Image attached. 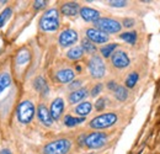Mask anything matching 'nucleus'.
Segmentation results:
<instances>
[{
  "label": "nucleus",
  "mask_w": 160,
  "mask_h": 154,
  "mask_svg": "<svg viewBox=\"0 0 160 154\" xmlns=\"http://www.w3.org/2000/svg\"><path fill=\"white\" fill-rule=\"evenodd\" d=\"M86 37L90 42L98 43V44H102V43L108 42V35L101 32L98 28H88L86 30Z\"/></svg>",
  "instance_id": "10"
},
{
  "label": "nucleus",
  "mask_w": 160,
  "mask_h": 154,
  "mask_svg": "<svg viewBox=\"0 0 160 154\" xmlns=\"http://www.w3.org/2000/svg\"><path fill=\"white\" fill-rule=\"evenodd\" d=\"M33 86H35V89H36L38 93H41L42 95H48V93H49V88H48L46 80L42 77H38L35 79Z\"/></svg>",
  "instance_id": "18"
},
{
  "label": "nucleus",
  "mask_w": 160,
  "mask_h": 154,
  "mask_svg": "<svg viewBox=\"0 0 160 154\" xmlns=\"http://www.w3.org/2000/svg\"><path fill=\"white\" fill-rule=\"evenodd\" d=\"M35 116V105L28 101L25 100L22 101L19 107H18V118L21 123H30L32 121Z\"/></svg>",
  "instance_id": "5"
},
{
  "label": "nucleus",
  "mask_w": 160,
  "mask_h": 154,
  "mask_svg": "<svg viewBox=\"0 0 160 154\" xmlns=\"http://www.w3.org/2000/svg\"><path fill=\"white\" fill-rule=\"evenodd\" d=\"M80 15L88 22H95L100 19V13L98 10L91 9V8H86V6L80 9Z\"/></svg>",
  "instance_id": "13"
},
{
  "label": "nucleus",
  "mask_w": 160,
  "mask_h": 154,
  "mask_svg": "<svg viewBox=\"0 0 160 154\" xmlns=\"http://www.w3.org/2000/svg\"><path fill=\"white\" fill-rule=\"evenodd\" d=\"M72 143L67 138H60L44 146L43 154H67L70 151Z\"/></svg>",
  "instance_id": "2"
},
{
  "label": "nucleus",
  "mask_w": 160,
  "mask_h": 154,
  "mask_svg": "<svg viewBox=\"0 0 160 154\" xmlns=\"http://www.w3.org/2000/svg\"><path fill=\"white\" fill-rule=\"evenodd\" d=\"M105 106H106V100L105 99H99L96 102H95V109L98 110V111H102L103 109H105Z\"/></svg>",
  "instance_id": "30"
},
{
  "label": "nucleus",
  "mask_w": 160,
  "mask_h": 154,
  "mask_svg": "<svg viewBox=\"0 0 160 154\" xmlns=\"http://www.w3.org/2000/svg\"><path fill=\"white\" fill-rule=\"evenodd\" d=\"M80 85H81V80H75V81H73V83L69 84V88L72 90H78V88H79Z\"/></svg>",
  "instance_id": "34"
},
{
  "label": "nucleus",
  "mask_w": 160,
  "mask_h": 154,
  "mask_svg": "<svg viewBox=\"0 0 160 154\" xmlns=\"http://www.w3.org/2000/svg\"><path fill=\"white\" fill-rule=\"evenodd\" d=\"M108 5L113 6V8H123V6L127 5V1L126 0H110Z\"/></svg>",
  "instance_id": "29"
},
{
  "label": "nucleus",
  "mask_w": 160,
  "mask_h": 154,
  "mask_svg": "<svg viewBox=\"0 0 160 154\" xmlns=\"http://www.w3.org/2000/svg\"><path fill=\"white\" fill-rule=\"evenodd\" d=\"M134 23H136L134 19H129V18H127V19L123 20V26L127 27V28H128V27H133Z\"/></svg>",
  "instance_id": "32"
},
{
  "label": "nucleus",
  "mask_w": 160,
  "mask_h": 154,
  "mask_svg": "<svg viewBox=\"0 0 160 154\" xmlns=\"http://www.w3.org/2000/svg\"><path fill=\"white\" fill-rule=\"evenodd\" d=\"M81 48H82V51L84 52H86V53H89V54H92V53H95L96 52V47H95V44L92 43V42H90L88 38L82 39V42H81V46H80Z\"/></svg>",
  "instance_id": "24"
},
{
  "label": "nucleus",
  "mask_w": 160,
  "mask_h": 154,
  "mask_svg": "<svg viewBox=\"0 0 160 154\" xmlns=\"http://www.w3.org/2000/svg\"><path fill=\"white\" fill-rule=\"evenodd\" d=\"M86 96H88V90H86L85 88H80L78 90H74V91L69 95L68 100H69L70 104H78L80 101H82Z\"/></svg>",
  "instance_id": "16"
},
{
  "label": "nucleus",
  "mask_w": 160,
  "mask_h": 154,
  "mask_svg": "<svg viewBox=\"0 0 160 154\" xmlns=\"http://www.w3.org/2000/svg\"><path fill=\"white\" fill-rule=\"evenodd\" d=\"M107 141V136L103 132H92L85 137V146L90 149L101 148Z\"/></svg>",
  "instance_id": "7"
},
{
  "label": "nucleus",
  "mask_w": 160,
  "mask_h": 154,
  "mask_svg": "<svg viewBox=\"0 0 160 154\" xmlns=\"http://www.w3.org/2000/svg\"><path fill=\"white\" fill-rule=\"evenodd\" d=\"M85 121V117H73L70 115H67L64 117V125L67 127H74L77 125H80Z\"/></svg>",
  "instance_id": "19"
},
{
  "label": "nucleus",
  "mask_w": 160,
  "mask_h": 154,
  "mask_svg": "<svg viewBox=\"0 0 160 154\" xmlns=\"http://www.w3.org/2000/svg\"><path fill=\"white\" fill-rule=\"evenodd\" d=\"M11 13H12V10L10 8H6L5 10L1 11V14H0V27H2L5 25V22L11 16Z\"/></svg>",
  "instance_id": "27"
},
{
  "label": "nucleus",
  "mask_w": 160,
  "mask_h": 154,
  "mask_svg": "<svg viewBox=\"0 0 160 154\" xmlns=\"http://www.w3.org/2000/svg\"><path fill=\"white\" fill-rule=\"evenodd\" d=\"M111 62H112V64L116 67V68H118V69H123V68H126V67H128L129 65V63H131V60H129V57L127 56V53L124 52V51H115L113 53H112V56H111Z\"/></svg>",
  "instance_id": "8"
},
{
  "label": "nucleus",
  "mask_w": 160,
  "mask_h": 154,
  "mask_svg": "<svg viewBox=\"0 0 160 154\" xmlns=\"http://www.w3.org/2000/svg\"><path fill=\"white\" fill-rule=\"evenodd\" d=\"M82 54H84L82 48H81L80 46H75V47H73V48H70V49L68 51L67 57L69 58V59L77 60V59H80V58L82 57Z\"/></svg>",
  "instance_id": "20"
},
{
  "label": "nucleus",
  "mask_w": 160,
  "mask_h": 154,
  "mask_svg": "<svg viewBox=\"0 0 160 154\" xmlns=\"http://www.w3.org/2000/svg\"><path fill=\"white\" fill-rule=\"evenodd\" d=\"M116 48H117V44L116 43H110V44H105L103 47H101L100 52L101 54H102V57L108 58L112 56V53L116 51Z\"/></svg>",
  "instance_id": "21"
},
{
  "label": "nucleus",
  "mask_w": 160,
  "mask_h": 154,
  "mask_svg": "<svg viewBox=\"0 0 160 154\" xmlns=\"http://www.w3.org/2000/svg\"><path fill=\"white\" fill-rule=\"evenodd\" d=\"M46 4H47V1H44V0H37V1H35L33 6H35L36 10H40V9L46 6Z\"/></svg>",
  "instance_id": "33"
},
{
  "label": "nucleus",
  "mask_w": 160,
  "mask_h": 154,
  "mask_svg": "<svg viewBox=\"0 0 160 154\" xmlns=\"http://www.w3.org/2000/svg\"><path fill=\"white\" fill-rule=\"evenodd\" d=\"M101 91H102V84H96V85L92 88V90H91V96L96 97Z\"/></svg>",
  "instance_id": "31"
},
{
  "label": "nucleus",
  "mask_w": 160,
  "mask_h": 154,
  "mask_svg": "<svg viewBox=\"0 0 160 154\" xmlns=\"http://www.w3.org/2000/svg\"><path fill=\"white\" fill-rule=\"evenodd\" d=\"M75 77V73H74V70L73 69H70V68H65V69H60L57 72V74H56V78H57V80L62 83V84H68V83H70L73 79Z\"/></svg>",
  "instance_id": "14"
},
{
  "label": "nucleus",
  "mask_w": 160,
  "mask_h": 154,
  "mask_svg": "<svg viewBox=\"0 0 160 154\" xmlns=\"http://www.w3.org/2000/svg\"><path fill=\"white\" fill-rule=\"evenodd\" d=\"M113 93H115V97H116L117 100H120V101H124V100L128 97V91H127V89H126L124 86H121V85H118V86L116 88V90H115Z\"/></svg>",
  "instance_id": "25"
},
{
  "label": "nucleus",
  "mask_w": 160,
  "mask_h": 154,
  "mask_svg": "<svg viewBox=\"0 0 160 154\" xmlns=\"http://www.w3.org/2000/svg\"><path fill=\"white\" fill-rule=\"evenodd\" d=\"M88 68H89L90 75L92 78H95V79L102 78L105 75V72H106L105 63H103V60H102V58L100 56H92L91 59L89 60Z\"/></svg>",
  "instance_id": "6"
},
{
  "label": "nucleus",
  "mask_w": 160,
  "mask_h": 154,
  "mask_svg": "<svg viewBox=\"0 0 160 154\" xmlns=\"http://www.w3.org/2000/svg\"><path fill=\"white\" fill-rule=\"evenodd\" d=\"M138 79H139L138 73H136V72L131 73L128 77L126 78V86L127 88H134L136 84H137V81H138Z\"/></svg>",
  "instance_id": "26"
},
{
  "label": "nucleus",
  "mask_w": 160,
  "mask_h": 154,
  "mask_svg": "<svg viewBox=\"0 0 160 154\" xmlns=\"http://www.w3.org/2000/svg\"><path fill=\"white\" fill-rule=\"evenodd\" d=\"M118 117L113 112H107V114H102L98 116L95 118H92L90 121V127L94 130H102V128H107L113 126L117 122Z\"/></svg>",
  "instance_id": "3"
},
{
  "label": "nucleus",
  "mask_w": 160,
  "mask_h": 154,
  "mask_svg": "<svg viewBox=\"0 0 160 154\" xmlns=\"http://www.w3.org/2000/svg\"><path fill=\"white\" fill-rule=\"evenodd\" d=\"M117 86H118V85H117V83H116V81H113V80H111V81L107 84V88H108L111 91H115Z\"/></svg>",
  "instance_id": "35"
},
{
  "label": "nucleus",
  "mask_w": 160,
  "mask_h": 154,
  "mask_svg": "<svg viewBox=\"0 0 160 154\" xmlns=\"http://www.w3.org/2000/svg\"><path fill=\"white\" fill-rule=\"evenodd\" d=\"M120 38L128 42L129 44H134L137 41V32L136 31H129V32H123L120 35Z\"/></svg>",
  "instance_id": "23"
},
{
  "label": "nucleus",
  "mask_w": 160,
  "mask_h": 154,
  "mask_svg": "<svg viewBox=\"0 0 160 154\" xmlns=\"http://www.w3.org/2000/svg\"><path fill=\"white\" fill-rule=\"evenodd\" d=\"M60 11H62V14H64L67 16H74V15H77L80 11L79 4L78 3H74V1L65 3V4L62 5Z\"/></svg>",
  "instance_id": "15"
},
{
  "label": "nucleus",
  "mask_w": 160,
  "mask_h": 154,
  "mask_svg": "<svg viewBox=\"0 0 160 154\" xmlns=\"http://www.w3.org/2000/svg\"><path fill=\"white\" fill-rule=\"evenodd\" d=\"M91 110H92V105H91L89 101H85V102L79 104V105L75 107L74 112H75L77 115H80L81 117H85V116H88L91 112Z\"/></svg>",
  "instance_id": "17"
},
{
  "label": "nucleus",
  "mask_w": 160,
  "mask_h": 154,
  "mask_svg": "<svg viewBox=\"0 0 160 154\" xmlns=\"http://www.w3.org/2000/svg\"><path fill=\"white\" fill-rule=\"evenodd\" d=\"M37 115H38L40 121L44 125V126H48V127L52 126V123H53V118H52V116H51L49 110L46 107V105L41 104L40 106H38V109H37Z\"/></svg>",
  "instance_id": "12"
},
{
  "label": "nucleus",
  "mask_w": 160,
  "mask_h": 154,
  "mask_svg": "<svg viewBox=\"0 0 160 154\" xmlns=\"http://www.w3.org/2000/svg\"><path fill=\"white\" fill-rule=\"evenodd\" d=\"M78 38L79 36L74 30H64L59 35V44L62 47H69L78 42Z\"/></svg>",
  "instance_id": "9"
},
{
  "label": "nucleus",
  "mask_w": 160,
  "mask_h": 154,
  "mask_svg": "<svg viewBox=\"0 0 160 154\" xmlns=\"http://www.w3.org/2000/svg\"><path fill=\"white\" fill-rule=\"evenodd\" d=\"M0 154H12L9 149H2V151H0Z\"/></svg>",
  "instance_id": "36"
},
{
  "label": "nucleus",
  "mask_w": 160,
  "mask_h": 154,
  "mask_svg": "<svg viewBox=\"0 0 160 154\" xmlns=\"http://www.w3.org/2000/svg\"><path fill=\"white\" fill-rule=\"evenodd\" d=\"M11 84V77L9 73H1L0 74V94L6 89L9 88Z\"/></svg>",
  "instance_id": "22"
},
{
  "label": "nucleus",
  "mask_w": 160,
  "mask_h": 154,
  "mask_svg": "<svg viewBox=\"0 0 160 154\" xmlns=\"http://www.w3.org/2000/svg\"><path fill=\"white\" fill-rule=\"evenodd\" d=\"M28 60H30V53L27 51H21L20 53H19V56L16 57V62H18L19 65L27 63Z\"/></svg>",
  "instance_id": "28"
},
{
  "label": "nucleus",
  "mask_w": 160,
  "mask_h": 154,
  "mask_svg": "<svg viewBox=\"0 0 160 154\" xmlns=\"http://www.w3.org/2000/svg\"><path fill=\"white\" fill-rule=\"evenodd\" d=\"M77 70H78V72L81 70V67H80V65H77Z\"/></svg>",
  "instance_id": "37"
},
{
  "label": "nucleus",
  "mask_w": 160,
  "mask_h": 154,
  "mask_svg": "<svg viewBox=\"0 0 160 154\" xmlns=\"http://www.w3.org/2000/svg\"><path fill=\"white\" fill-rule=\"evenodd\" d=\"M40 27L44 32H54L59 27V13L57 9L47 10L40 20Z\"/></svg>",
  "instance_id": "1"
},
{
  "label": "nucleus",
  "mask_w": 160,
  "mask_h": 154,
  "mask_svg": "<svg viewBox=\"0 0 160 154\" xmlns=\"http://www.w3.org/2000/svg\"><path fill=\"white\" fill-rule=\"evenodd\" d=\"M94 25H95V28L100 30L101 32H103L106 35L107 33H117L122 28V25L118 21L110 19V18H102V19L100 18L98 21L94 22Z\"/></svg>",
  "instance_id": "4"
},
{
  "label": "nucleus",
  "mask_w": 160,
  "mask_h": 154,
  "mask_svg": "<svg viewBox=\"0 0 160 154\" xmlns=\"http://www.w3.org/2000/svg\"><path fill=\"white\" fill-rule=\"evenodd\" d=\"M63 110H64V101H63V99L58 97V99H56V100L52 102V105H51V110H49L53 121L59 120L62 114H63Z\"/></svg>",
  "instance_id": "11"
}]
</instances>
